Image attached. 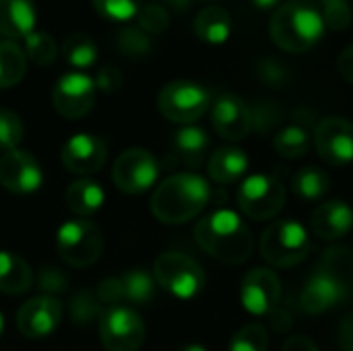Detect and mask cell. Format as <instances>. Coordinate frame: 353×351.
<instances>
[{
	"instance_id": "6da1fadb",
	"label": "cell",
	"mask_w": 353,
	"mask_h": 351,
	"mask_svg": "<svg viewBox=\"0 0 353 351\" xmlns=\"http://www.w3.org/2000/svg\"><path fill=\"white\" fill-rule=\"evenodd\" d=\"M196 244L213 259L225 265H240L252 257L254 240L238 213L217 209L194 225Z\"/></svg>"
},
{
	"instance_id": "7a4b0ae2",
	"label": "cell",
	"mask_w": 353,
	"mask_h": 351,
	"mask_svg": "<svg viewBox=\"0 0 353 351\" xmlns=\"http://www.w3.org/2000/svg\"><path fill=\"white\" fill-rule=\"evenodd\" d=\"M211 188L199 174H174L153 192L151 211L168 225H180L196 217L209 203Z\"/></svg>"
},
{
	"instance_id": "3957f363",
	"label": "cell",
	"mask_w": 353,
	"mask_h": 351,
	"mask_svg": "<svg viewBox=\"0 0 353 351\" xmlns=\"http://www.w3.org/2000/svg\"><path fill=\"white\" fill-rule=\"evenodd\" d=\"M325 29L321 10L308 0H290L277 6L269 21L271 39L292 54L312 50L323 39Z\"/></svg>"
},
{
	"instance_id": "277c9868",
	"label": "cell",
	"mask_w": 353,
	"mask_h": 351,
	"mask_svg": "<svg viewBox=\"0 0 353 351\" xmlns=\"http://www.w3.org/2000/svg\"><path fill=\"white\" fill-rule=\"evenodd\" d=\"M310 252V238L306 230L292 219L273 221L261 238V254L279 269L300 265Z\"/></svg>"
},
{
	"instance_id": "5b68a950",
	"label": "cell",
	"mask_w": 353,
	"mask_h": 351,
	"mask_svg": "<svg viewBox=\"0 0 353 351\" xmlns=\"http://www.w3.org/2000/svg\"><path fill=\"white\" fill-rule=\"evenodd\" d=\"M56 248L66 265L74 269H87L95 265L101 257V230L89 219L66 221L56 234Z\"/></svg>"
},
{
	"instance_id": "8992f818",
	"label": "cell",
	"mask_w": 353,
	"mask_h": 351,
	"mask_svg": "<svg viewBox=\"0 0 353 351\" xmlns=\"http://www.w3.org/2000/svg\"><path fill=\"white\" fill-rule=\"evenodd\" d=\"M153 279L180 300H192L205 288V271L194 259L182 252L159 254L153 265Z\"/></svg>"
},
{
	"instance_id": "52a82bcc",
	"label": "cell",
	"mask_w": 353,
	"mask_h": 351,
	"mask_svg": "<svg viewBox=\"0 0 353 351\" xmlns=\"http://www.w3.org/2000/svg\"><path fill=\"white\" fill-rule=\"evenodd\" d=\"M211 106V93L192 81H172L157 97V108L163 118L176 124L196 122Z\"/></svg>"
},
{
	"instance_id": "ba28073f",
	"label": "cell",
	"mask_w": 353,
	"mask_h": 351,
	"mask_svg": "<svg viewBox=\"0 0 353 351\" xmlns=\"http://www.w3.org/2000/svg\"><path fill=\"white\" fill-rule=\"evenodd\" d=\"M238 205L242 213L254 221L273 219L285 205V188L269 174L248 176L238 188Z\"/></svg>"
},
{
	"instance_id": "9c48e42d",
	"label": "cell",
	"mask_w": 353,
	"mask_h": 351,
	"mask_svg": "<svg viewBox=\"0 0 353 351\" xmlns=\"http://www.w3.org/2000/svg\"><path fill=\"white\" fill-rule=\"evenodd\" d=\"M159 176L155 157L141 147L126 149L118 155L112 168V182L126 194H141L149 190Z\"/></svg>"
},
{
	"instance_id": "30bf717a",
	"label": "cell",
	"mask_w": 353,
	"mask_h": 351,
	"mask_svg": "<svg viewBox=\"0 0 353 351\" xmlns=\"http://www.w3.org/2000/svg\"><path fill=\"white\" fill-rule=\"evenodd\" d=\"M99 337L108 351H139L145 341V323L130 308H108L99 319Z\"/></svg>"
},
{
	"instance_id": "8fae6325",
	"label": "cell",
	"mask_w": 353,
	"mask_h": 351,
	"mask_svg": "<svg viewBox=\"0 0 353 351\" xmlns=\"http://www.w3.org/2000/svg\"><path fill=\"white\" fill-rule=\"evenodd\" d=\"M95 81L83 72H68L58 79L52 91V103L62 118L79 120L87 116L95 103Z\"/></svg>"
},
{
	"instance_id": "7c38bea8",
	"label": "cell",
	"mask_w": 353,
	"mask_h": 351,
	"mask_svg": "<svg viewBox=\"0 0 353 351\" xmlns=\"http://www.w3.org/2000/svg\"><path fill=\"white\" fill-rule=\"evenodd\" d=\"M314 147L329 166H350L353 161V124L339 116L323 118L314 130Z\"/></svg>"
},
{
	"instance_id": "4fadbf2b",
	"label": "cell",
	"mask_w": 353,
	"mask_h": 351,
	"mask_svg": "<svg viewBox=\"0 0 353 351\" xmlns=\"http://www.w3.org/2000/svg\"><path fill=\"white\" fill-rule=\"evenodd\" d=\"M240 300L254 317L273 314L281 300V283L273 269L256 267L246 273L240 285Z\"/></svg>"
},
{
	"instance_id": "5bb4252c",
	"label": "cell",
	"mask_w": 353,
	"mask_h": 351,
	"mask_svg": "<svg viewBox=\"0 0 353 351\" xmlns=\"http://www.w3.org/2000/svg\"><path fill=\"white\" fill-rule=\"evenodd\" d=\"M211 124L215 132L225 141H242L248 137L254 116L246 101L234 93H223L211 108Z\"/></svg>"
},
{
	"instance_id": "9a60e30c",
	"label": "cell",
	"mask_w": 353,
	"mask_h": 351,
	"mask_svg": "<svg viewBox=\"0 0 353 351\" xmlns=\"http://www.w3.org/2000/svg\"><path fill=\"white\" fill-rule=\"evenodd\" d=\"M43 182L37 159L21 149L6 151L0 157V186L14 194L35 192Z\"/></svg>"
},
{
	"instance_id": "2e32d148",
	"label": "cell",
	"mask_w": 353,
	"mask_h": 351,
	"mask_svg": "<svg viewBox=\"0 0 353 351\" xmlns=\"http://www.w3.org/2000/svg\"><path fill=\"white\" fill-rule=\"evenodd\" d=\"M60 159L62 166L72 174H95L103 168L108 159V147L99 137L79 132L62 145Z\"/></svg>"
},
{
	"instance_id": "e0dca14e",
	"label": "cell",
	"mask_w": 353,
	"mask_h": 351,
	"mask_svg": "<svg viewBox=\"0 0 353 351\" xmlns=\"http://www.w3.org/2000/svg\"><path fill=\"white\" fill-rule=\"evenodd\" d=\"M62 321V304L52 296L27 300L17 312V327L27 339H41L56 331Z\"/></svg>"
},
{
	"instance_id": "ac0fdd59",
	"label": "cell",
	"mask_w": 353,
	"mask_h": 351,
	"mask_svg": "<svg viewBox=\"0 0 353 351\" xmlns=\"http://www.w3.org/2000/svg\"><path fill=\"white\" fill-rule=\"evenodd\" d=\"M347 294H350V288L345 283H341L327 271L316 269L310 275V279L306 281V285L302 288L300 310L310 317H316V314L341 304L347 298Z\"/></svg>"
},
{
	"instance_id": "d6986e66",
	"label": "cell",
	"mask_w": 353,
	"mask_h": 351,
	"mask_svg": "<svg viewBox=\"0 0 353 351\" xmlns=\"http://www.w3.org/2000/svg\"><path fill=\"white\" fill-rule=\"evenodd\" d=\"M353 228V209L345 201H327L312 213V230L323 240H339Z\"/></svg>"
},
{
	"instance_id": "ffe728a7",
	"label": "cell",
	"mask_w": 353,
	"mask_h": 351,
	"mask_svg": "<svg viewBox=\"0 0 353 351\" xmlns=\"http://www.w3.org/2000/svg\"><path fill=\"white\" fill-rule=\"evenodd\" d=\"M37 21L33 0H0V35L6 39H25L33 33Z\"/></svg>"
},
{
	"instance_id": "44dd1931",
	"label": "cell",
	"mask_w": 353,
	"mask_h": 351,
	"mask_svg": "<svg viewBox=\"0 0 353 351\" xmlns=\"http://www.w3.org/2000/svg\"><path fill=\"white\" fill-rule=\"evenodd\" d=\"M209 176L217 184H232L238 182L248 170V157L242 149L236 147H221L213 151L209 157Z\"/></svg>"
},
{
	"instance_id": "7402d4cb",
	"label": "cell",
	"mask_w": 353,
	"mask_h": 351,
	"mask_svg": "<svg viewBox=\"0 0 353 351\" xmlns=\"http://www.w3.org/2000/svg\"><path fill=\"white\" fill-rule=\"evenodd\" d=\"M103 188L93 182V180H87V178H81V180H74L68 184L66 192H64V201H66V207L79 215V217H91L95 215L101 205H103Z\"/></svg>"
},
{
	"instance_id": "603a6c76",
	"label": "cell",
	"mask_w": 353,
	"mask_h": 351,
	"mask_svg": "<svg viewBox=\"0 0 353 351\" xmlns=\"http://www.w3.org/2000/svg\"><path fill=\"white\" fill-rule=\"evenodd\" d=\"M194 33L209 46H221L230 39L232 17L221 6H207L194 19Z\"/></svg>"
},
{
	"instance_id": "cb8c5ba5",
	"label": "cell",
	"mask_w": 353,
	"mask_h": 351,
	"mask_svg": "<svg viewBox=\"0 0 353 351\" xmlns=\"http://www.w3.org/2000/svg\"><path fill=\"white\" fill-rule=\"evenodd\" d=\"M33 285L31 267L17 254L0 250V292L8 296L25 294Z\"/></svg>"
},
{
	"instance_id": "d4e9b609",
	"label": "cell",
	"mask_w": 353,
	"mask_h": 351,
	"mask_svg": "<svg viewBox=\"0 0 353 351\" xmlns=\"http://www.w3.org/2000/svg\"><path fill=\"white\" fill-rule=\"evenodd\" d=\"M172 145H174L176 155L188 168H199L205 159V153L209 147V137L199 126H184L174 134Z\"/></svg>"
},
{
	"instance_id": "484cf974",
	"label": "cell",
	"mask_w": 353,
	"mask_h": 351,
	"mask_svg": "<svg viewBox=\"0 0 353 351\" xmlns=\"http://www.w3.org/2000/svg\"><path fill=\"white\" fill-rule=\"evenodd\" d=\"M27 70L25 50L12 39H0V89L14 87Z\"/></svg>"
},
{
	"instance_id": "4316f807",
	"label": "cell",
	"mask_w": 353,
	"mask_h": 351,
	"mask_svg": "<svg viewBox=\"0 0 353 351\" xmlns=\"http://www.w3.org/2000/svg\"><path fill=\"white\" fill-rule=\"evenodd\" d=\"M292 188L302 201H319L331 190V178L325 170L316 166H306L294 176Z\"/></svg>"
},
{
	"instance_id": "83f0119b",
	"label": "cell",
	"mask_w": 353,
	"mask_h": 351,
	"mask_svg": "<svg viewBox=\"0 0 353 351\" xmlns=\"http://www.w3.org/2000/svg\"><path fill=\"white\" fill-rule=\"evenodd\" d=\"M97 54L99 52H97L95 41L87 33H81V31L68 33L64 43H62V56L74 68H89V66H93L95 60H97Z\"/></svg>"
},
{
	"instance_id": "f1b7e54d",
	"label": "cell",
	"mask_w": 353,
	"mask_h": 351,
	"mask_svg": "<svg viewBox=\"0 0 353 351\" xmlns=\"http://www.w3.org/2000/svg\"><path fill=\"white\" fill-rule=\"evenodd\" d=\"M124 302L147 304L155 298V279L145 269H130L122 277Z\"/></svg>"
},
{
	"instance_id": "f546056e",
	"label": "cell",
	"mask_w": 353,
	"mask_h": 351,
	"mask_svg": "<svg viewBox=\"0 0 353 351\" xmlns=\"http://www.w3.org/2000/svg\"><path fill=\"white\" fill-rule=\"evenodd\" d=\"M273 147H275L277 155H281L285 159H298V157L306 155V151L310 147V139L302 126H288L275 134Z\"/></svg>"
},
{
	"instance_id": "4dcf8cb0",
	"label": "cell",
	"mask_w": 353,
	"mask_h": 351,
	"mask_svg": "<svg viewBox=\"0 0 353 351\" xmlns=\"http://www.w3.org/2000/svg\"><path fill=\"white\" fill-rule=\"evenodd\" d=\"M116 46L128 58H143L151 52V35L139 25H124L116 33Z\"/></svg>"
},
{
	"instance_id": "1f68e13d",
	"label": "cell",
	"mask_w": 353,
	"mask_h": 351,
	"mask_svg": "<svg viewBox=\"0 0 353 351\" xmlns=\"http://www.w3.org/2000/svg\"><path fill=\"white\" fill-rule=\"evenodd\" d=\"M25 56L37 66H48L58 56V43L50 33L33 31L25 37Z\"/></svg>"
},
{
	"instance_id": "d6a6232c",
	"label": "cell",
	"mask_w": 353,
	"mask_h": 351,
	"mask_svg": "<svg viewBox=\"0 0 353 351\" xmlns=\"http://www.w3.org/2000/svg\"><path fill=\"white\" fill-rule=\"evenodd\" d=\"M319 269L327 271L329 275H333L335 279H339L350 288L353 279V252H350L347 248H329Z\"/></svg>"
},
{
	"instance_id": "836d02e7",
	"label": "cell",
	"mask_w": 353,
	"mask_h": 351,
	"mask_svg": "<svg viewBox=\"0 0 353 351\" xmlns=\"http://www.w3.org/2000/svg\"><path fill=\"white\" fill-rule=\"evenodd\" d=\"M103 312H105V310H103L101 302H99L97 296H95L93 292H89V290L79 292V294L72 298V302H70V319H72V323H77V325H89V323H93L95 319H101Z\"/></svg>"
},
{
	"instance_id": "e575fe53",
	"label": "cell",
	"mask_w": 353,
	"mask_h": 351,
	"mask_svg": "<svg viewBox=\"0 0 353 351\" xmlns=\"http://www.w3.org/2000/svg\"><path fill=\"white\" fill-rule=\"evenodd\" d=\"M267 348H269V333L259 323L242 327L230 343V351H267Z\"/></svg>"
},
{
	"instance_id": "d590c367",
	"label": "cell",
	"mask_w": 353,
	"mask_h": 351,
	"mask_svg": "<svg viewBox=\"0 0 353 351\" xmlns=\"http://www.w3.org/2000/svg\"><path fill=\"white\" fill-rule=\"evenodd\" d=\"M137 25L149 33V35H155V33H161L170 27V12L165 6H161L159 2H151V4H145L139 8L137 12Z\"/></svg>"
},
{
	"instance_id": "8d00e7d4",
	"label": "cell",
	"mask_w": 353,
	"mask_h": 351,
	"mask_svg": "<svg viewBox=\"0 0 353 351\" xmlns=\"http://www.w3.org/2000/svg\"><path fill=\"white\" fill-rule=\"evenodd\" d=\"M323 4V21L327 29L333 31H343L352 25L353 12L350 6V0H321Z\"/></svg>"
},
{
	"instance_id": "74e56055",
	"label": "cell",
	"mask_w": 353,
	"mask_h": 351,
	"mask_svg": "<svg viewBox=\"0 0 353 351\" xmlns=\"http://www.w3.org/2000/svg\"><path fill=\"white\" fill-rule=\"evenodd\" d=\"M23 141V122L21 118L6 108H0V149L12 151Z\"/></svg>"
},
{
	"instance_id": "f35d334b",
	"label": "cell",
	"mask_w": 353,
	"mask_h": 351,
	"mask_svg": "<svg viewBox=\"0 0 353 351\" xmlns=\"http://www.w3.org/2000/svg\"><path fill=\"white\" fill-rule=\"evenodd\" d=\"M93 6L99 14L112 21H128L137 17L141 0H93Z\"/></svg>"
},
{
	"instance_id": "ab89813d",
	"label": "cell",
	"mask_w": 353,
	"mask_h": 351,
	"mask_svg": "<svg viewBox=\"0 0 353 351\" xmlns=\"http://www.w3.org/2000/svg\"><path fill=\"white\" fill-rule=\"evenodd\" d=\"M97 300L101 302V306H108V308H116L120 302H124V288H122V279L118 277H108L103 279L99 285H97V292H95Z\"/></svg>"
},
{
	"instance_id": "60d3db41",
	"label": "cell",
	"mask_w": 353,
	"mask_h": 351,
	"mask_svg": "<svg viewBox=\"0 0 353 351\" xmlns=\"http://www.w3.org/2000/svg\"><path fill=\"white\" fill-rule=\"evenodd\" d=\"M39 290L46 292V294H60L66 290L68 285V277L58 271L56 267H43L41 273H39V281H37Z\"/></svg>"
},
{
	"instance_id": "b9f144b4",
	"label": "cell",
	"mask_w": 353,
	"mask_h": 351,
	"mask_svg": "<svg viewBox=\"0 0 353 351\" xmlns=\"http://www.w3.org/2000/svg\"><path fill=\"white\" fill-rule=\"evenodd\" d=\"M122 85V72L116 66H103L97 72L95 79V87L103 93H114L116 89H120Z\"/></svg>"
},
{
	"instance_id": "7bdbcfd3",
	"label": "cell",
	"mask_w": 353,
	"mask_h": 351,
	"mask_svg": "<svg viewBox=\"0 0 353 351\" xmlns=\"http://www.w3.org/2000/svg\"><path fill=\"white\" fill-rule=\"evenodd\" d=\"M337 70H339V74H341L345 81L353 83V43H350V46L339 54V58H337Z\"/></svg>"
},
{
	"instance_id": "ee69618b",
	"label": "cell",
	"mask_w": 353,
	"mask_h": 351,
	"mask_svg": "<svg viewBox=\"0 0 353 351\" xmlns=\"http://www.w3.org/2000/svg\"><path fill=\"white\" fill-rule=\"evenodd\" d=\"M283 351H321L319 345L306 337V335H292L285 343H283Z\"/></svg>"
},
{
	"instance_id": "f6af8a7d",
	"label": "cell",
	"mask_w": 353,
	"mask_h": 351,
	"mask_svg": "<svg viewBox=\"0 0 353 351\" xmlns=\"http://www.w3.org/2000/svg\"><path fill=\"white\" fill-rule=\"evenodd\" d=\"M339 345L343 351H353V312L339 325Z\"/></svg>"
},
{
	"instance_id": "bcb514c9",
	"label": "cell",
	"mask_w": 353,
	"mask_h": 351,
	"mask_svg": "<svg viewBox=\"0 0 353 351\" xmlns=\"http://www.w3.org/2000/svg\"><path fill=\"white\" fill-rule=\"evenodd\" d=\"M159 4H161V6H165V8H172V10L184 12V10L192 4V0H161Z\"/></svg>"
},
{
	"instance_id": "7dc6e473",
	"label": "cell",
	"mask_w": 353,
	"mask_h": 351,
	"mask_svg": "<svg viewBox=\"0 0 353 351\" xmlns=\"http://www.w3.org/2000/svg\"><path fill=\"white\" fill-rule=\"evenodd\" d=\"M281 0H252V4L261 10H271V8H277Z\"/></svg>"
},
{
	"instance_id": "c3c4849f",
	"label": "cell",
	"mask_w": 353,
	"mask_h": 351,
	"mask_svg": "<svg viewBox=\"0 0 353 351\" xmlns=\"http://www.w3.org/2000/svg\"><path fill=\"white\" fill-rule=\"evenodd\" d=\"M180 351H207L203 345H186V348H182Z\"/></svg>"
},
{
	"instance_id": "681fc988",
	"label": "cell",
	"mask_w": 353,
	"mask_h": 351,
	"mask_svg": "<svg viewBox=\"0 0 353 351\" xmlns=\"http://www.w3.org/2000/svg\"><path fill=\"white\" fill-rule=\"evenodd\" d=\"M2 329H4V319H2V312H0V335H2Z\"/></svg>"
}]
</instances>
